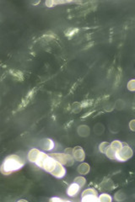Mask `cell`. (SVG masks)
Segmentation results:
<instances>
[{
  "label": "cell",
  "mask_w": 135,
  "mask_h": 202,
  "mask_svg": "<svg viewBox=\"0 0 135 202\" xmlns=\"http://www.w3.org/2000/svg\"><path fill=\"white\" fill-rule=\"evenodd\" d=\"M25 162L21 156L16 154H11L6 157L1 165V172L4 175H9L11 173L21 169L24 166Z\"/></svg>",
  "instance_id": "6da1fadb"
},
{
  "label": "cell",
  "mask_w": 135,
  "mask_h": 202,
  "mask_svg": "<svg viewBox=\"0 0 135 202\" xmlns=\"http://www.w3.org/2000/svg\"><path fill=\"white\" fill-rule=\"evenodd\" d=\"M49 155L52 157L57 162L62 163L64 166L70 167L74 164V162H75V159L73 158L72 154H68L65 152H61V153L54 152V153H50Z\"/></svg>",
  "instance_id": "7a4b0ae2"
},
{
  "label": "cell",
  "mask_w": 135,
  "mask_h": 202,
  "mask_svg": "<svg viewBox=\"0 0 135 202\" xmlns=\"http://www.w3.org/2000/svg\"><path fill=\"white\" fill-rule=\"evenodd\" d=\"M134 155L133 149L127 143H123V147L116 152V160L119 162H126L129 160Z\"/></svg>",
  "instance_id": "3957f363"
},
{
  "label": "cell",
  "mask_w": 135,
  "mask_h": 202,
  "mask_svg": "<svg viewBox=\"0 0 135 202\" xmlns=\"http://www.w3.org/2000/svg\"><path fill=\"white\" fill-rule=\"evenodd\" d=\"M56 163H57V161L52 157H51L49 154H47V156L45 157V158L42 162L41 169L51 173V172L54 169V168L56 166Z\"/></svg>",
  "instance_id": "277c9868"
},
{
  "label": "cell",
  "mask_w": 135,
  "mask_h": 202,
  "mask_svg": "<svg viewBox=\"0 0 135 202\" xmlns=\"http://www.w3.org/2000/svg\"><path fill=\"white\" fill-rule=\"evenodd\" d=\"M53 177L57 178V179H62L65 175H66V169L64 167V165H62V163L57 162L56 166L54 168V169L51 172Z\"/></svg>",
  "instance_id": "5b68a950"
},
{
  "label": "cell",
  "mask_w": 135,
  "mask_h": 202,
  "mask_svg": "<svg viewBox=\"0 0 135 202\" xmlns=\"http://www.w3.org/2000/svg\"><path fill=\"white\" fill-rule=\"evenodd\" d=\"M72 155H73V158L75 159L76 162L82 163L85 159V152H84V149L79 146H77V147L73 148Z\"/></svg>",
  "instance_id": "8992f818"
},
{
  "label": "cell",
  "mask_w": 135,
  "mask_h": 202,
  "mask_svg": "<svg viewBox=\"0 0 135 202\" xmlns=\"http://www.w3.org/2000/svg\"><path fill=\"white\" fill-rule=\"evenodd\" d=\"M40 147L44 151H52L54 148V141L50 138H43L40 141Z\"/></svg>",
  "instance_id": "52a82bcc"
},
{
  "label": "cell",
  "mask_w": 135,
  "mask_h": 202,
  "mask_svg": "<svg viewBox=\"0 0 135 202\" xmlns=\"http://www.w3.org/2000/svg\"><path fill=\"white\" fill-rule=\"evenodd\" d=\"M41 152H42V151H40L38 148L31 149L27 154V158L29 160V162H31L32 163H36L40 154H41Z\"/></svg>",
  "instance_id": "ba28073f"
},
{
  "label": "cell",
  "mask_w": 135,
  "mask_h": 202,
  "mask_svg": "<svg viewBox=\"0 0 135 202\" xmlns=\"http://www.w3.org/2000/svg\"><path fill=\"white\" fill-rule=\"evenodd\" d=\"M79 190H80L79 185H78L76 183L73 182L71 184H69V186L67 189V195L69 197H74L79 194Z\"/></svg>",
  "instance_id": "9c48e42d"
},
{
  "label": "cell",
  "mask_w": 135,
  "mask_h": 202,
  "mask_svg": "<svg viewBox=\"0 0 135 202\" xmlns=\"http://www.w3.org/2000/svg\"><path fill=\"white\" fill-rule=\"evenodd\" d=\"M77 133L81 137H87L90 134V128L87 125H80L77 128Z\"/></svg>",
  "instance_id": "30bf717a"
},
{
  "label": "cell",
  "mask_w": 135,
  "mask_h": 202,
  "mask_svg": "<svg viewBox=\"0 0 135 202\" xmlns=\"http://www.w3.org/2000/svg\"><path fill=\"white\" fill-rule=\"evenodd\" d=\"M90 171V166L87 163H80L77 167V172L79 175H86Z\"/></svg>",
  "instance_id": "8fae6325"
},
{
  "label": "cell",
  "mask_w": 135,
  "mask_h": 202,
  "mask_svg": "<svg viewBox=\"0 0 135 202\" xmlns=\"http://www.w3.org/2000/svg\"><path fill=\"white\" fill-rule=\"evenodd\" d=\"M115 188V184L113 181L110 179H106L101 182V190H106V191H110L112 190Z\"/></svg>",
  "instance_id": "7c38bea8"
},
{
  "label": "cell",
  "mask_w": 135,
  "mask_h": 202,
  "mask_svg": "<svg viewBox=\"0 0 135 202\" xmlns=\"http://www.w3.org/2000/svg\"><path fill=\"white\" fill-rule=\"evenodd\" d=\"M105 131V127L103 124L101 123H96L95 126H94V132L95 135L97 136H101V134H103Z\"/></svg>",
  "instance_id": "4fadbf2b"
},
{
  "label": "cell",
  "mask_w": 135,
  "mask_h": 202,
  "mask_svg": "<svg viewBox=\"0 0 135 202\" xmlns=\"http://www.w3.org/2000/svg\"><path fill=\"white\" fill-rule=\"evenodd\" d=\"M98 200H99V202H112V197L108 193H101L98 196Z\"/></svg>",
  "instance_id": "5bb4252c"
},
{
  "label": "cell",
  "mask_w": 135,
  "mask_h": 202,
  "mask_svg": "<svg viewBox=\"0 0 135 202\" xmlns=\"http://www.w3.org/2000/svg\"><path fill=\"white\" fill-rule=\"evenodd\" d=\"M110 146H111V148H112L117 152L119 150H121L122 148L123 147V143L121 141H119V140H113L110 143Z\"/></svg>",
  "instance_id": "9a60e30c"
},
{
  "label": "cell",
  "mask_w": 135,
  "mask_h": 202,
  "mask_svg": "<svg viewBox=\"0 0 135 202\" xmlns=\"http://www.w3.org/2000/svg\"><path fill=\"white\" fill-rule=\"evenodd\" d=\"M105 155H106V158H108L109 159L116 160V152L112 148H111V146L106 150Z\"/></svg>",
  "instance_id": "2e32d148"
},
{
  "label": "cell",
  "mask_w": 135,
  "mask_h": 202,
  "mask_svg": "<svg viewBox=\"0 0 135 202\" xmlns=\"http://www.w3.org/2000/svg\"><path fill=\"white\" fill-rule=\"evenodd\" d=\"M81 201L83 202H99L98 196L96 195H88L81 196Z\"/></svg>",
  "instance_id": "e0dca14e"
},
{
  "label": "cell",
  "mask_w": 135,
  "mask_h": 202,
  "mask_svg": "<svg viewBox=\"0 0 135 202\" xmlns=\"http://www.w3.org/2000/svg\"><path fill=\"white\" fill-rule=\"evenodd\" d=\"M126 194L123 190H118L115 193L114 200L116 201H123L126 200Z\"/></svg>",
  "instance_id": "ac0fdd59"
},
{
  "label": "cell",
  "mask_w": 135,
  "mask_h": 202,
  "mask_svg": "<svg viewBox=\"0 0 135 202\" xmlns=\"http://www.w3.org/2000/svg\"><path fill=\"white\" fill-rule=\"evenodd\" d=\"M73 182L76 183L78 185H79L80 188H83L84 186L85 185V184H86V179H85L84 176L80 175V176L76 177V178L73 180Z\"/></svg>",
  "instance_id": "d6986e66"
},
{
  "label": "cell",
  "mask_w": 135,
  "mask_h": 202,
  "mask_svg": "<svg viewBox=\"0 0 135 202\" xmlns=\"http://www.w3.org/2000/svg\"><path fill=\"white\" fill-rule=\"evenodd\" d=\"M110 147V143H108L107 141H102L99 144V147H98V149H99V152L101 153H103L105 154L106 150L108 149V148Z\"/></svg>",
  "instance_id": "ffe728a7"
},
{
  "label": "cell",
  "mask_w": 135,
  "mask_h": 202,
  "mask_svg": "<svg viewBox=\"0 0 135 202\" xmlns=\"http://www.w3.org/2000/svg\"><path fill=\"white\" fill-rule=\"evenodd\" d=\"M88 195H92L99 196L97 190H96L95 189H94V188H89V189H86V190H84L81 193V196Z\"/></svg>",
  "instance_id": "44dd1931"
},
{
  "label": "cell",
  "mask_w": 135,
  "mask_h": 202,
  "mask_svg": "<svg viewBox=\"0 0 135 202\" xmlns=\"http://www.w3.org/2000/svg\"><path fill=\"white\" fill-rule=\"evenodd\" d=\"M114 108L116 110H123L125 108V102L123 99H117L114 103Z\"/></svg>",
  "instance_id": "7402d4cb"
},
{
  "label": "cell",
  "mask_w": 135,
  "mask_h": 202,
  "mask_svg": "<svg viewBox=\"0 0 135 202\" xmlns=\"http://www.w3.org/2000/svg\"><path fill=\"white\" fill-rule=\"evenodd\" d=\"M127 88L131 92H135V78H133L127 82Z\"/></svg>",
  "instance_id": "603a6c76"
},
{
  "label": "cell",
  "mask_w": 135,
  "mask_h": 202,
  "mask_svg": "<svg viewBox=\"0 0 135 202\" xmlns=\"http://www.w3.org/2000/svg\"><path fill=\"white\" fill-rule=\"evenodd\" d=\"M82 108H83V107H82L81 103L75 102V103H73V108H72V110H73V112H74V113H79V111H81Z\"/></svg>",
  "instance_id": "cb8c5ba5"
},
{
  "label": "cell",
  "mask_w": 135,
  "mask_h": 202,
  "mask_svg": "<svg viewBox=\"0 0 135 202\" xmlns=\"http://www.w3.org/2000/svg\"><path fill=\"white\" fill-rule=\"evenodd\" d=\"M78 31H79V30H78L77 28H70V29H69V30H67V31H65V35L70 37V36L74 35Z\"/></svg>",
  "instance_id": "d4e9b609"
},
{
  "label": "cell",
  "mask_w": 135,
  "mask_h": 202,
  "mask_svg": "<svg viewBox=\"0 0 135 202\" xmlns=\"http://www.w3.org/2000/svg\"><path fill=\"white\" fill-rule=\"evenodd\" d=\"M128 127L129 129L132 131H134L135 132V119L134 120H131L128 123Z\"/></svg>",
  "instance_id": "484cf974"
},
{
  "label": "cell",
  "mask_w": 135,
  "mask_h": 202,
  "mask_svg": "<svg viewBox=\"0 0 135 202\" xmlns=\"http://www.w3.org/2000/svg\"><path fill=\"white\" fill-rule=\"evenodd\" d=\"M45 3H46V6L48 7V8H52V7H53L55 5L54 1H52V0H47V1H46Z\"/></svg>",
  "instance_id": "4316f807"
},
{
  "label": "cell",
  "mask_w": 135,
  "mask_h": 202,
  "mask_svg": "<svg viewBox=\"0 0 135 202\" xmlns=\"http://www.w3.org/2000/svg\"><path fill=\"white\" fill-rule=\"evenodd\" d=\"M50 201H58V202H62L63 201V200L61 199V198H58V197H53L52 199H50Z\"/></svg>",
  "instance_id": "83f0119b"
},
{
  "label": "cell",
  "mask_w": 135,
  "mask_h": 202,
  "mask_svg": "<svg viewBox=\"0 0 135 202\" xmlns=\"http://www.w3.org/2000/svg\"><path fill=\"white\" fill-rule=\"evenodd\" d=\"M64 152H65V153H68V154H72V153H73V148H68L65 149Z\"/></svg>",
  "instance_id": "f1b7e54d"
},
{
  "label": "cell",
  "mask_w": 135,
  "mask_h": 202,
  "mask_svg": "<svg viewBox=\"0 0 135 202\" xmlns=\"http://www.w3.org/2000/svg\"><path fill=\"white\" fill-rule=\"evenodd\" d=\"M38 3H40V2H39V1H38V2H32V3H33V4H37Z\"/></svg>",
  "instance_id": "f546056e"
},
{
  "label": "cell",
  "mask_w": 135,
  "mask_h": 202,
  "mask_svg": "<svg viewBox=\"0 0 135 202\" xmlns=\"http://www.w3.org/2000/svg\"><path fill=\"white\" fill-rule=\"evenodd\" d=\"M21 201H25V202H27V201H25V200H20V201H19V202H21Z\"/></svg>",
  "instance_id": "4dcf8cb0"
}]
</instances>
